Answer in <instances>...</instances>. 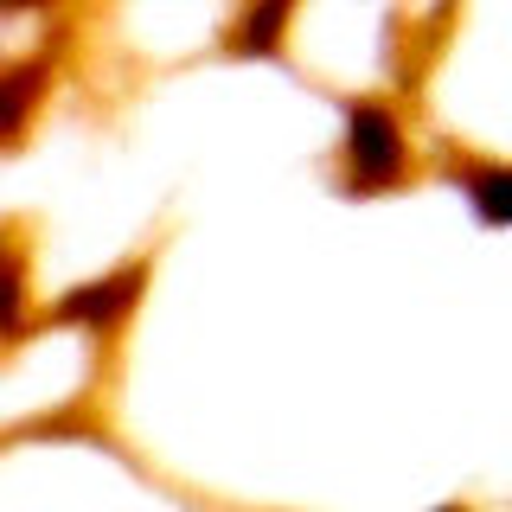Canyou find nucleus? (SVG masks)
I'll return each mask as SVG.
<instances>
[{"instance_id": "obj_3", "label": "nucleus", "mask_w": 512, "mask_h": 512, "mask_svg": "<svg viewBox=\"0 0 512 512\" xmlns=\"http://www.w3.org/2000/svg\"><path fill=\"white\" fill-rule=\"evenodd\" d=\"M135 295V276H122V282H103V288H84V295H71L58 314H71V320H116L122 308L116 301Z\"/></svg>"}, {"instance_id": "obj_2", "label": "nucleus", "mask_w": 512, "mask_h": 512, "mask_svg": "<svg viewBox=\"0 0 512 512\" xmlns=\"http://www.w3.org/2000/svg\"><path fill=\"white\" fill-rule=\"evenodd\" d=\"M39 84H45L39 64H13V71H0V141L20 135V122L32 116V103H39Z\"/></svg>"}, {"instance_id": "obj_1", "label": "nucleus", "mask_w": 512, "mask_h": 512, "mask_svg": "<svg viewBox=\"0 0 512 512\" xmlns=\"http://www.w3.org/2000/svg\"><path fill=\"white\" fill-rule=\"evenodd\" d=\"M346 160L352 186H391L410 167V135L397 122V109L384 103H346Z\"/></svg>"}]
</instances>
